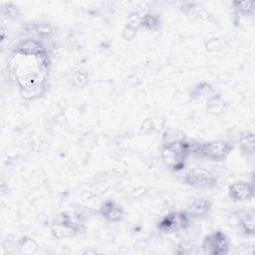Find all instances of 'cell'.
<instances>
[{"label":"cell","instance_id":"obj_10","mask_svg":"<svg viewBox=\"0 0 255 255\" xmlns=\"http://www.w3.org/2000/svg\"><path fill=\"white\" fill-rule=\"evenodd\" d=\"M239 227L245 235L252 236L254 235L255 229V214L253 210H249L245 212L239 218Z\"/></svg>","mask_w":255,"mask_h":255},{"label":"cell","instance_id":"obj_9","mask_svg":"<svg viewBox=\"0 0 255 255\" xmlns=\"http://www.w3.org/2000/svg\"><path fill=\"white\" fill-rule=\"evenodd\" d=\"M228 105L220 95H212L207 99L206 111L211 115H220L225 112Z\"/></svg>","mask_w":255,"mask_h":255},{"label":"cell","instance_id":"obj_17","mask_svg":"<svg viewBox=\"0 0 255 255\" xmlns=\"http://www.w3.org/2000/svg\"><path fill=\"white\" fill-rule=\"evenodd\" d=\"M4 5H5L7 8H5V7L3 6L2 11H3V12L6 11V15H7L9 18H13V17H18V16H19L20 12H19V9H18L17 6H15V5L12 4V3H6V4H4Z\"/></svg>","mask_w":255,"mask_h":255},{"label":"cell","instance_id":"obj_4","mask_svg":"<svg viewBox=\"0 0 255 255\" xmlns=\"http://www.w3.org/2000/svg\"><path fill=\"white\" fill-rule=\"evenodd\" d=\"M183 182L197 189H211L217 184L216 178L202 168H191L183 175Z\"/></svg>","mask_w":255,"mask_h":255},{"label":"cell","instance_id":"obj_6","mask_svg":"<svg viewBox=\"0 0 255 255\" xmlns=\"http://www.w3.org/2000/svg\"><path fill=\"white\" fill-rule=\"evenodd\" d=\"M228 195L233 201H244L253 198L254 185L248 181H236L229 185Z\"/></svg>","mask_w":255,"mask_h":255},{"label":"cell","instance_id":"obj_18","mask_svg":"<svg viewBox=\"0 0 255 255\" xmlns=\"http://www.w3.org/2000/svg\"><path fill=\"white\" fill-rule=\"evenodd\" d=\"M73 82L75 83L76 86L78 87H83L86 83H87V76L86 74H84L83 72H77L73 75V78H72Z\"/></svg>","mask_w":255,"mask_h":255},{"label":"cell","instance_id":"obj_11","mask_svg":"<svg viewBox=\"0 0 255 255\" xmlns=\"http://www.w3.org/2000/svg\"><path fill=\"white\" fill-rule=\"evenodd\" d=\"M239 147L243 153L247 156L254 155V133L247 132L245 135H242L239 139Z\"/></svg>","mask_w":255,"mask_h":255},{"label":"cell","instance_id":"obj_12","mask_svg":"<svg viewBox=\"0 0 255 255\" xmlns=\"http://www.w3.org/2000/svg\"><path fill=\"white\" fill-rule=\"evenodd\" d=\"M185 133L177 128H169L162 134V143H174L186 140Z\"/></svg>","mask_w":255,"mask_h":255},{"label":"cell","instance_id":"obj_7","mask_svg":"<svg viewBox=\"0 0 255 255\" xmlns=\"http://www.w3.org/2000/svg\"><path fill=\"white\" fill-rule=\"evenodd\" d=\"M100 214L103 218L111 222H118L124 216L123 207L115 200H106L100 207Z\"/></svg>","mask_w":255,"mask_h":255},{"label":"cell","instance_id":"obj_16","mask_svg":"<svg viewBox=\"0 0 255 255\" xmlns=\"http://www.w3.org/2000/svg\"><path fill=\"white\" fill-rule=\"evenodd\" d=\"M132 24H133V22L128 23V24L126 25L124 31H123V35H124L125 39H127V40H128V41L134 38V36L136 35L137 27H138V26H134V25H132Z\"/></svg>","mask_w":255,"mask_h":255},{"label":"cell","instance_id":"obj_2","mask_svg":"<svg viewBox=\"0 0 255 255\" xmlns=\"http://www.w3.org/2000/svg\"><path fill=\"white\" fill-rule=\"evenodd\" d=\"M233 144L230 141L218 139L208 142L192 143L191 141V155L207 158L208 160L219 162L224 160L232 151Z\"/></svg>","mask_w":255,"mask_h":255},{"label":"cell","instance_id":"obj_15","mask_svg":"<svg viewBox=\"0 0 255 255\" xmlns=\"http://www.w3.org/2000/svg\"><path fill=\"white\" fill-rule=\"evenodd\" d=\"M212 92V89L211 87L209 86V84L207 83H200V84H197L192 92H191V98H195V99H199L201 98L202 96H207L208 98L210 97V93Z\"/></svg>","mask_w":255,"mask_h":255},{"label":"cell","instance_id":"obj_5","mask_svg":"<svg viewBox=\"0 0 255 255\" xmlns=\"http://www.w3.org/2000/svg\"><path fill=\"white\" fill-rule=\"evenodd\" d=\"M228 237L221 231H214L203 239L202 249L205 253L211 255H224L229 252Z\"/></svg>","mask_w":255,"mask_h":255},{"label":"cell","instance_id":"obj_8","mask_svg":"<svg viewBox=\"0 0 255 255\" xmlns=\"http://www.w3.org/2000/svg\"><path fill=\"white\" fill-rule=\"evenodd\" d=\"M211 202L206 198H196L188 206L186 212L190 217H203L209 213Z\"/></svg>","mask_w":255,"mask_h":255},{"label":"cell","instance_id":"obj_1","mask_svg":"<svg viewBox=\"0 0 255 255\" xmlns=\"http://www.w3.org/2000/svg\"><path fill=\"white\" fill-rule=\"evenodd\" d=\"M191 155V141L183 140L174 143H162L161 159L172 171L184 168L187 158Z\"/></svg>","mask_w":255,"mask_h":255},{"label":"cell","instance_id":"obj_13","mask_svg":"<svg viewBox=\"0 0 255 255\" xmlns=\"http://www.w3.org/2000/svg\"><path fill=\"white\" fill-rule=\"evenodd\" d=\"M139 26L148 31H156L159 28V19L156 15L153 14H145L140 18Z\"/></svg>","mask_w":255,"mask_h":255},{"label":"cell","instance_id":"obj_3","mask_svg":"<svg viewBox=\"0 0 255 255\" xmlns=\"http://www.w3.org/2000/svg\"><path fill=\"white\" fill-rule=\"evenodd\" d=\"M191 217L186 211H173L164 215L158 222V229L164 233H175L187 229Z\"/></svg>","mask_w":255,"mask_h":255},{"label":"cell","instance_id":"obj_14","mask_svg":"<svg viewBox=\"0 0 255 255\" xmlns=\"http://www.w3.org/2000/svg\"><path fill=\"white\" fill-rule=\"evenodd\" d=\"M234 11L239 15H249L253 13L254 2L253 1H234L232 3Z\"/></svg>","mask_w":255,"mask_h":255}]
</instances>
